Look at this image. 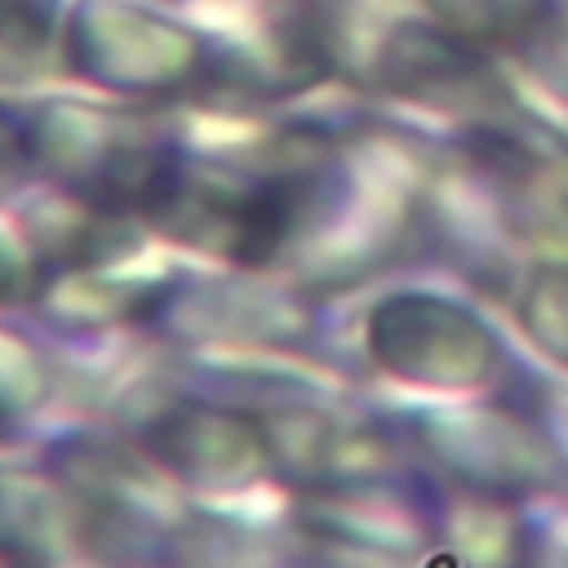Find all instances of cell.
<instances>
[{
  "label": "cell",
  "mask_w": 568,
  "mask_h": 568,
  "mask_svg": "<svg viewBox=\"0 0 568 568\" xmlns=\"http://www.w3.org/2000/svg\"><path fill=\"white\" fill-rule=\"evenodd\" d=\"M368 355L395 382L430 390H470L484 386L501 346L466 306L430 293H395L368 315Z\"/></svg>",
  "instance_id": "cell-3"
},
{
  "label": "cell",
  "mask_w": 568,
  "mask_h": 568,
  "mask_svg": "<svg viewBox=\"0 0 568 568\" xmlns=\"http://www.w3.org/2000/svg\"><path fill=\"white\" fill-rule=\"evenodd\" d=\"M528 337L559 364H568V266L541 271L519 302Z\"/></svg>",
  "instance_id": "cell-9"
},
{
  "label": "cell",
  "mask_w": 568,
  "mask_h": 568,
  "mask_svg": "<svg viewBox=\"0 0 568 568\" xmlns=\"http://www.w3.org/2000/svg\"><path fill=\"white\" fill-rule=\"evenodd\" d=\"M31 151L44 155V164L75 191L80 204L102 213H146L178 164L138 115L115 111L49 115Z\"/></svg>",
  "instance_id": "cell-1"
},
{
  "label": "cell",
  "mask_w": 568,
  "mask_h": 568,
  "mask_svg": "<svg viewBox=\"0 0 568 568\" xmlns=\"http://www.w3.org/2000/svg\"><path fill=\"white\" fill-rule=\"evenodd\" d=\"M67 62L111 93L160 98L200 80V40L142 4L84 0L67 31Z\"/></svg>",
  "instance_id": "cell-2"
},
{
  "label": "cell",
  "mask_w": 568,
  "mask_h": 568,
  "mask_svg": "<svg viewBox=\"0 0 568 568\" xmlns=\"http://www.w3.org/2000/svg\"><path fill=\"white\" fill-rule=\"evenodd\" d=\"M373 80L422 106L439 111H488L506 106V89L484 62V49L457 40L439 22H395L368 53Z\"/></svg>",
  "instance_id": "cell-4"
},
{
  "label": "cell",
  "mask_w": 568,
  "mask_h": 568,
  "mask_svg": "<svg viewBox=\"0 0 568 568\" xmlns=\"http://www.w3.org/2000/svg\"><path fill=\"white\" fill-rule=\"evenodd\" d=\"M262 439H266L271 466L306 479L311 493L351 488L355 479H368L386 462L377 430L359 422H342L320 408H288V413L262 417Z\"/></svg>",
  "instance_id": "cell-7"
},
{
  "label": "cell",
  "mask_w": 568,
  "mask_h": 568,
  "mask_svg": "<svg viewBox=\"0 0 568 568\" xmlns=\"http://www.w3.org/2000/svg\"><path fill=\"white\" fill-rule=\"evenodd\" d=\"M422 439L453 479L484 497L515 501L519 493L550 488L559 479L555 448L510 413H439L422 426Z\"/></svg>",
  "instance_id": "cell-5"
},
{
  "label": "cell",
  "mask_w": 568,
  "mask_h": 568,
  "mask_svg": "<svg viewBox=\"0 0 568 568\" xmlns=\"http://www.w3.org/2000/svg\"><path fill=\"white\" fill-rule=\"evenodd\" d=\"M27 288H40V284H36V266H31L27 253H18V248L0 235V302L22 297Z\"/></svg>",
  "instance_id": "cell-12"
},
{
  "label": "cell",
  "mask_w": 568,
  "mask_h": 568,
  "mask_svg": "<svg viewBox=\"0 0 568 568\" xmlns=\"http://www.w3.org/2000/svg\"><path fill=\"white\" fill-rule=\"evenodd\" d=\"M9 155H18V138L0 124V173H4V164H9Z\"/></svg>",
  "instance_id": "cell-13"
},
{
  "label": "cell",
  "mask_w": 568,
  "mask_h": 568,
  "mask_svg": "<svg viewBox=\"0 0 568 568\" xmlns=\"http://www.w3.org/2000/svg\"><path fill=\"white\" fill-rule=\"evenodd\" d=\"M53 0H0V53H40L53 36Z\"/></svg>",
  "instance_id": "cell-10"
},
{
  "label": "cell",
  "mask_w": 568,
  "mask_h": 568,
  "mask_svg": "<svg viewBox=\"0 0 568 568\" xmlns=\"http://www.w3.org/2000/svg\"><path fill=\"white\" fill-rule=\"evenodd\" d=\"M146 448L164 470L200 488H240L271 466L262 426L213 404H169L146 426Z\"/></svg>",
  "instance_id": "cell-6"
},
{
  "label": "cell",
  "mask_w": 568,
  "mask_h": 568,
  "mask_svg": "<svg viewBox=\"0 0 568 568\" xmlns=\"http://www.w3.org/2000/svg\"><path fill=\"white\" fill-rule=\"evenodd\" d=\"M430 18L475 49H532L550 40L555 0H426Z\"/></svg>",
  "instance_id": "cell-8"
},
{
  "label": "cell",
  "mask_w": 568,
  "mask_h": 568,
  "mask_svg": "<svg viewBox=\"0 0 568 568\" xmlns=\"http://www.w3.org/2000/svg\"><path fill=\"white\" fill-rule=\"evenodd\" d=\"M40 399V364L31 359V346L0 333V417L22 413Z\"/></svg>",
  "instance_id": "cell-11"
}]
</instances>
